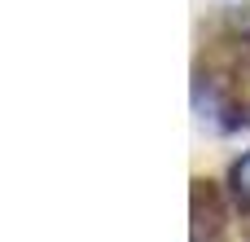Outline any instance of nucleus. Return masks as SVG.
Here are the masks:
<instances>
[{"label":"nucleus","mask_w":250,"mask_h":242,"mask_svg":"<svg viewBox=\"0 0 250 242\" xmlns=\"http://www.w3.org/2000/svg\"><path fill=\"white\" fill-rule=\"evenodd\" d=\"M229 181H233V194L250 207V154H242V159L233 163V176H229Z\"/></svg>","instance_id":"nucleus-1"}]
</instances>
